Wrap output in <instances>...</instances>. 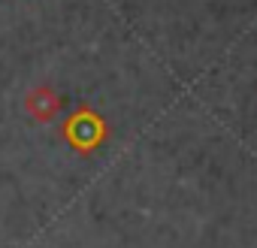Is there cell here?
<instances>
[{"mask_svg": "<svg viewBox=\"0 0 257 248\" xmlns=\"http://www.w3.org/2000/svg\"><path fill=\"white\" fill-rule=\"evenodd\" d=\"M64 109V94H58L52 85H37L28 91L25 97V112L37 121V124H49L61 115Z\"/></svg>", "mask_w": 257, "mask_h": 248, "instance_id": "7a4b0ae2", "label": "cell"}, {"mask_svg": "<svg viewBox=\"0 0 257 248\" xmlns=\"http://www.w3.org/2000/svg\"><path fill=\"white\" fill-rule=\"evenodd\" d=\"M61 137L67 140V146L76 155H94L109 140V124L91 106H76L70 112V118H64V124H61Z\"/></svg>", "mask_w": 257, "mask_h": 248, "instance_id": "6da1fadb", "label": "cell"}]
</instances>
